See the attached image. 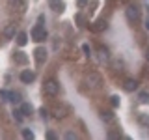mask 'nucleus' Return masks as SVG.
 <instances>
[{
  "mask_svg": "<svg viewBox=\"0 0 149 140\" xmlns=\"http://www.w3.org/2000/svg\"><path fill=\"white\" fill-rule=\"evenodd\" d=\"M58 92H60V84H58V80H54V78H49V80H45V84H43V93H45V95L56 97V95H58Z\"/></svg>",
  "mask_w": 149,
  "mask_h": 140,
  "instance_id": "nucleus-1",
  "label": "nucleus"
},
{
  "mask_svg": "<svg viewBox=\"0 0 149 140\" xmlns=\"http://www.w3.org/2000/svg\"><path fill=\"white\" fill-rule=\"evenodd\" d=\"M30 36H32V39H34L36 43L45 41V39H47V30H45V26H43V24H36L34 28H32Z\"/></svg>",
  "mask_w": 149,
  "mask_h": 140,
  "instance_id": "nucleus-2",
  "label": "nucleus"
},
{
  "mask_svg": "<svg viewBox=\"0 0 149 140\" xmlns=\"http://www.w3.org/2000/svg\"><path fill=\"white\" fill-rule=\"evenodd\" d=\"M86 84L90 88H99L101 84H102V78H101V75L97 73V71H90L86 75Z\"/></svg>",
  "mask_w": 149,
  "mask_h": 140,
  "instance_id": "nucleus-3",
  "label": "nucleus"
},
{
  "mask_svg": "<svg viewBox=\"0 0 149 140\" xmlns=\"http://www.w3.org/2000/svg\"><path fill=\"white\" fill-rule=\"evenodd\" d=\"M125 13H127V19H129L130 22H136L138 19H140V9L136 6H127Z\"/></svg>",
  "mask_w": 149,
  "mask_h": 140,
  "instance_id": "nucleus-4",
  "label": "nucleus"
},
{
  "mask_svg": "<svg viewBox=\"0 0 149 140\" xmlns=\"http://www.w3.org/2000/svg\"><path fill=\"white\" fill-rule=\"evenodd\" d=\"M34 58H36V62L37 64H45L47 62V50L43 49V47H37V49L34 50Z\"/></svg>",
  "mask_w": 149,
  "mask_h": 140,
  "instance_id": "nucleus-5",
  "label": "nucleus"
},
{
  "mask_svg": "<svg viewBox=\"0 0 149 140\" xmlns=\"http://www.w3.org/2000/svg\"><path fill=\"white\" fill-rule=\"evenodd\" d=\"M19 78H21V82H24V84H30V82L36 78V73H34V71H30V69H24V71H21V75H19Z\"/></svg>",
  "mask_w": 149,
  "mask_h": 140,
  "instance_id": "nucleus-6",
  "label": "nucleus"
},
{
  "mask_svg": "<svg viewBox=\"0 0 149 140\" xmlns=\"http://www.w3.org/2000/svg\"><path fill=\"white\" fill-rule=\"evenodd\" d=\"M9 4H11V8L17 9L19 13H24L26 11V2H24V0H9Z\"/></svg>",
  "mask_w": 149,
  "mask_h": 140,
  "instance_id": "nucleus-7",
  "label": "nucleus"
},
{
  "mask_svg": "<svg viewBox=\"0 0 149 140\" xmlns=\"http://www.w3.org/2000/svg\"><path fill=\"white\" fill-rule=\"evenodd\" d=\"M49 6H50V9H54V11H58V13H62L65 9L63 0H49Z\"/></svg>",
  "mask_w": 149,
  "mask_h": 140,
  "instance_id": "nucleus-8",
  "label": "nucleus"
},
{
  "mask_svg": "<svg viewBox=\"0 0 149 140\" xmlns=\"http://www.w3.org/2000/svg\"><path fill=\"white\" fill-rule=\"evenodd\" d=\"M13 60H15L17 64H21V65H24L26 62H28V56L24 54V52H21V50H19V52H15L13 54Z\"/></svg>",
  "mask_w": 149,
  "mask_h": 140,
  "instance_id": "nucleus-9",
  "label": "nucleus"
},
{
  "mask_svg": "<svg viewBox=\"0 0 149 140\" xmlns=\"http://www.w3.org/2000/svg\"><path fill=\"white\" fill-rule=\"evenodd\" d=\"M138 88V80H134V78H127L125 80V90L127 92H134Z\"/></svg>",
  "mask_w": 149,
  "mask_h": 140,
  "instance_id": "nucleus-10",
  "label": "nucleus"
},
{
  "mask_svg": "<svg viewBox=\"0 0 149 140\" xmlns=\"http://www.w3.org/2000/svg\"><path fill=\"white\" fill-rule=\"evenodd\" d=\"M17 43L21 47H24L28 43V34H26V32H19V34H17Z\"/></svg>",
  "mask_w": 149,
  "mask_h": 140,
  "instance_id": "nucleus-11",
  "label": "nucleus"
},
{
  "mask_svg": "<svg viewBox=\"0 0 149 140\" xmlns=\"http://www.w3.org/2000/svg\"><path fill=\"white\" fill-rule=\"evenodd\" d=\"M4 36H6V37H13V36H15V26H13V24L6 26V28H4Z\"/></svg>",
  "mask_w": 149,
  "mask_h": 140,
  "instance_id": "nucleus-12",
  "label": "nucleus"
},
{
  "mask_svg": "<svg viewBox=\"0 0 149 140\" xmlns=\"http://www.w3.org/2000/svg\"><path fill=\"white\" fill-rule=\"evenodd\" d=\"M21 110H22V114H24V116H30L32 114V105H30V103H22Z\"/></svg>",
  "mask_w": 149,
  "mask_h": 140,
  "instance_id": "nucleus-13",
  "label": "nucleus"
},
{
  "mask_svg": "<svg viewBox=\"0 0 149 140\" xmlns=\"http://www.w3.org/2000/svg\"><path fill=\"white\" fill-rule=\"evenodd\" d=\"M101 118L104 121H112V120H114V112H112V110H104V112H101Z\"/></svg>",
  "mask_w": 149,
  "mask_h": 140,
  "instance_id": "nucleus-14",
  "label": "nucleus"
},
{
  "mask_svg": "<svg viewBox=\"0 0 149 140\" xmlns=\"http://www.w3.org/2000/svg\"><path fill=\"white\" fill-rule=\"evenodd\" d=\"M104 28H106V21H102V19H101V21L95 22V26H93V32H101V30H104Z\"/></svg>",
  "mask_w": 149,
  "mask_h": 140,
  "instance_id": "nucleus-15",
  "label": "nucleus"
},
{
  "mask_svg": "<svg viewBox=\"0 0 149 140\" xmlns=\"http://www.w3.org/2000/svg\"><path fill=\"white\" fill-rule=\"evenodd\" d=\"M9 101L11 103H21V93L19 92H9Z\"/></svg>",
  "mask_w": 149,
  "mask_h": 140,
  "instance_id": "nucleus-16",
  "label": "nucleus"
},
{
  "mask_svg": "<svg viewBox=\"0 0 149 140\" xmlns=\"http://www.w3.org/2000/svg\"><path fill=\"white\" fill-rule=\"evenodd\" d=\"M52 112H54V118H58V120L65 116V110H63V108H60V106H56V108H54Z\"/></svg>",
  "mask_w": 149,
  "mask_h": 140,
  "instance_id": "nucleus-17",
  "label": "nucleus"
},
{
  "mask_svg": "<svg viewBox=\"0 0 149 140\" xmlns=\"http://www.w3.org/2000/svg\"><path fill=\"white\" fill-rule=\"evenodd\" d=\"M99 54H101V60H102V62H106V60L110 58V54H108V50H106V49H101Z\"/></svg>",
  "mask_w": 149,
  "mask_h": 140,
  "instance_id": "nucleus-18",
  "label": "nucleus"
},
{
  "mask_svg": "<svg viewBox=\"0 0 149 140\" xmlns=\"http://www.w3.org/2000/svg\"><path fill=\"white\" fill-rule=\"evenodd\" d=\"M13 116H15V120L17 121H22V118H24V114H22V110L19 108V110H13Z\"/></svg>",
  "mask_w": 149,
  "mask_h": 140,
  "instance_id": "nucleus-19",
  "label": "nucleus"
},
{
  "mask_svg": "<svg viewBox=\"0 0 149 140\" xmlns=\"http://www.w3.org/2000/svg\"><path fill=\"white\" fill-rule=\"evenodd\" d=\"M110 103H112V106H114V108H118V106H119V97L118 95H112L110 97Z\"/></svg>",
  "mask_w": 149,
  "mask_h": 140,
  "instance_id": "nucleus-20",
  "label": "nucleus"
},
{
  "mask_svg": "<svg viewBox=\"0 0 149 140\" xmlns=\"http://www.w3.org/2000/svg\"><path fill=\"white\" fill-rule=\"evenodd\" d=\"M140 101H142V103H149V92H142V93H140Z\"/></svg>",
  "mask_w": 149,
  "mask_h": 140,
  "instance_id": "nucleus-21",
  "label": "nucleus"
},
{
  "mask_svg": "<svg viewBox=\"0 0 149 140\" xmlns=\"http://www.w3.org/2000/svg\"><path fill=\"white\" fill-rule=\"evenodd\" d=\"M22 136H24V138H34V133H32V131L30 129H22Z\"/></svg>",
  "mask_w": 149,
  "mask_h": 140,
  "instance_id": "nucleus-22",
  "label": "nucleus"
},
{
  "mask_svg": "<svg viewBox=\"0 0 149 140\" xmlns=\"http://www.w3.org/2000/svg\"><path fill=\"white\" fill-rule=\"evenodd\" d=\"M138 120H140V121H142V123H143V125H149V118H147V116H146V114H140V118H138Z\"/></svg>",
  "mask_w": 149,
  "mask_h": 140,
  "instance_id": "nucleus-23",
  "label": "nucleus"
},
{
  "mask_svg": "<svg viewBox=\"0 0 149 140\" xmlns=\"http://www.w3.org/2000/svg\"><path fill=\"white\" fill-rule=\"evenodd\" d=\"M82 50L86 52V56H90V54H91V49H90V45H88V43H84V45H82Z\"/></svg>",
  "mask_w": 149,
  "mask_h": 140,
  "instance_id": "nucleus-24",
  "label": "nucleus"
},
{
  "mask_svg": "<svg viewBox=\"0 0 149 140\" xmlns=\"http://www.w3.org/2000/svg\"><path fill=\"white\" fill-rule=\"evenodd\" d=\"M0 97H2V101H9V92H0Z\"/></svg>",
  "mask_w": 149,
  "mask_h": 140,
  "instance_id": "nucleus-25",
  "label": "nucleus"
},
{
  "mask_svg": "<svg viewBox=\"0 0 149 140\" xmlns=\"http://www.w3.org/2000/svg\"><path fill=\"white\" fill-rule=\"evenodd\" d=\"M108 138H119V133H118V131H110V133H108Z\"/></svg>",
  "mask_w": 149,
  "mask_h": 140,
  "instance_id": "nucleus-26",
  "label": "nucleus"
},
{
  "mask_svg": "<svg viewBox=\"0 0 149 140\" xmlns=\"http://www.w3.org/2000/svg\"><path fill=\"white\" fill-rule=\"evenodd\" d=\"M39 114L43 116V118H49V110L47 108H39Z\"/></svg>",
  "mask_w": 149,
  "mask_h": 140,
  "instance_id": "nucleus-27",
  "label": "nucleus"
},
{
  "mask_svg": "<svg viewBox=\"0 0 149 140\" xmlns=\"http://www.w3.org/2000/svg\"><path fill=\"white\" fill-rule=\"evenodd\" d=\"M47 138H50V140H54V138H56V134L52 133V131H49V133H47Z\"/></svg>",
  "mask_w": 149,
  "mask_h": 140,
  "instance_id": "nucleus-28",
  "label": "nucleus"
},
{
  "mask_svg": "<svg viewBox=\"0 0 149 140\" xmlns=\"http://www.w3.org/2000/svg\"><path fill=\"white\" fill-rule=\"evenodd\" d=\"M88 4V0H78V8H84Z\"/></svg>",
  "mask_w": 149,
  "mask_h": 140,
  "instance_id": "nucleus-29",
  "label": "nucleus"
},
{
  "mask_svg": "<svg viewBox=\"0 0 149 140\" xmlns=\"http://www.w3.org/2000/svg\"><path fill=\"white\" fill-rule=\"evenodd\" d=\"M77 22L82 26V22H84V19H82V15H77Z\"/></svg>",
  "mask_w": 149,
  "mask_h": 140,
  "instance_id": "nucleus-30",
  "label": "nucleus"
},
{
  "mask_svg": "<svg viewBox=\"0 0 149 140\" xmlns=\"http://www.w3.org/2000/svg\"><path fill=\"white\" fill-rule=\"evenodd\" d=\"M37 21H39V24H43V22H45V15H39V19H37Z\"/></svg>",
  "mask_w": 149,
  "mask_h": 140,
  "instance_id": "nucleus-31",
  "label": "nucleus"
},
{
  "mask_svg": "<svg viewBox=\"0 0 149 140\" xmlns=\"http://www.w3.org/2000/svg\"><path fill=\"white\" fill-rule=\"evenodd\" d=\"M114 67H123V62H114Z\"/></svg>",
  "mask_w": 149,
  "mask_h": 140,
  "instance_id": "nucleus-32",
  "label": "nucleus"
},
{
  "mask_svg": "<svg viewBox=\"0 0 149 140\" xmlns=\"http://www.w3.org/2000/svg\"><path fill=\"white\" fill-rule=\"evenodd\" d=\"M65 138H74V133H65Z\"/></svg>",
  "mask_w": 149,
  "mask_h": 140,
  "instance_id": "nucleus-33",
  "label": "nucleus"
},
{
  "mask_svg": "<svg viewBox=\"0 0 149 140\" xmlns=\"http://www.w3.org/2000/svg\"><path fill=\"white\" fill-rule=\"evenodd\" d=\"M146 28H147V30H149V19H147V21H146Z\"/></svg>",
  "mask_w": 149,
  "mask_h": 140,
  "instance_id": "nucleus-34",
  "label": "nucleus"
}]
</instances>
